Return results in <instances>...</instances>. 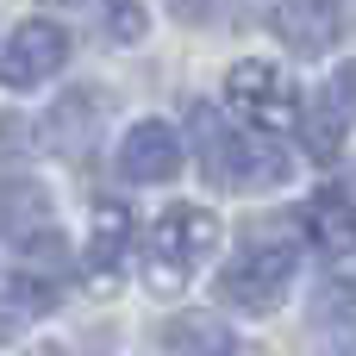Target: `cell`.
Returning a JSON list of instances; mask_svg holds the SVG:
<instances>
[{"label":"cell","mask_w":356,"mask_h":356,"mask_svg":"<svg viewBox=\"0 0 356 356\" xmlns=\"http://www.w3.org/2000/svg\"><path fill=\"white\" fill-rule=\"evenodd\" d=\"M194 144H200V163H207V181L213 188H232V194H257V188H275L288 181V156L232 131L213 106H194Z\"/></svg>","instance_id":"1"},{"label":"cell","mask_w":356,"mask_h":356,"mask_svg":"<svg viewBox=\"0 0 356 356\" xmlns=\"http://www.w3.org/2000/svg\"><path fill=\"white\" fill-rule=\"evenodd\" d=\"M225 100H232V113L250 119L257 131H300V88H294V75L275 69V63H257V56H250V63H232Z\"/></svg>","instance_id":"2"},{"label":"cell","mask_w":356,"mask_h":356,"mask_svg":"<svg viewBox=\"0 0 356 356\" xmlns=\"http://www.w3.org/2000/svg\"><path fill=\"white\" fill-rule=\"evenodd\" d=\"M219 250V219L207 207H169L150 225V263H156V288L188 282L207 257Z\"/></svg>","instance_id":"3"},{"label":"cell","mask_w":356,"mask_h":356,"mask_svg":"<svg viewBox=\"0 0 356 356\" xmlns=\"http://www.w3.org/2000/svg\"><path fill=\"white\" fill-rule=\"evenodd\" d=\"M288 288H294V250H288V244H244V250L225 263V275H219V294H225L232 307H244V313L282 307Z\"/></svg>","instance_id":"4"},{"label":"cell","mask_w":356,"mask_h":356,"mask_svg":"<svg viewBox=\"0 0 356 356\" xmlns=\"http://www.w3.org/2000/svg\"><path fill=\"white\" fill-rule=\"evenodd\" d=\"M63 56H69V31L50 25V19H25V25L6 38L0 75H6V88H38V81H50V75L63 69Z\"/></svg>","instance_id":"5"},{"label":"cell","mask_w":356,"mask_h":356,"mask_svg":"<svg viewBox=\"0 0 356 356\" xmlns=\"http://www.w3.org/2000/svg\"><path fill=\"white\" fill-rule=\"evenodd\" d=\"M181 169V138L169 119H138L119 144V175L125 181H169Z\"/></svg>","instance_id":"6"},{"label":"cell","mask_w":356,"mask_h":356,"mask_svg":"<svg viewBox=\"0 0 356 356\" xmlns=\"http://www.w3.org/2000/svg\"><path fill=\"white\" fill-rule=\"evenodd\" d=\"M269 31H275L288 50L319 56V50H332V44H338L344 19H338V6H332V0H269Z\"/></svg>","instance_id":"7"},{"label":"cell","mask_w":356,"mask_h":356,"mask_svg":"<svg viewBox=\"0 0 356 356\" xmlns=\"http://www.w3.org/2000/svg\"><path fill=\"white\" fill-rule=\"evenodd\" d=\"M300 225H307V238L325 250V257H356V207L338 194V188H319L307 207H300Z\"/></svg>","instance_id":"8"},{"label":"cell","mask_w":356,"mask_h":356,"mask_svg":"<svg viewBox=\"0 0 356 356\" xmlns=\"http://www.w3.org/2000/svg\"><path fill=\"white\" fill-rule=\"evenodd\" d=\"M50 307H56V282L31 275V269H0V338H19Z\"/></svg>","instance_id":"9"},{"label":"cell","mask_w":356,"mask_h":356,"mask_svg":"<svg viewBox=\"0 0 356 356\" xmlns=\"http://www.w3.org/2000/svg\"><path fill=\"white\" fill-rule=\"evenodd\" d=\"M0 232L19 244L50 238V194L38 181H0Z\"/></svg>","instance_id":"10"},{"label":"cell","mask_w":356,"mask_h":356,"mask_svg":"<svg viewBox=\"0 0 356 356\" xmlns=\"http://www.w3.org/2000/svg\"><path fill=\"white\" fill-rule=\"evenodd\" d=\"M163 344L175 356H232V332L213 319V313H181V319H169L163 325Z\"/></svg>","instance_id":"11"},{"label":"cell","mask_w":356,"mask_h":356,"mask_svg":"<svg viewBox=\"0 0 356 356\" xmlns=\"http://www.w3.org/2000/svg\"><path fill=\"white\" fill-rule=\"evenodd\" d=\"M131 257V213L119 200H100L94 207V238H88V263L94 269H119Z\"/></svg>","instance_id":"12"},{"label":"cell","mask_w":356,"mask_h":356,"mask_svg":"<svg viewBox=\"0 0 356 356\" xmlns=\"http://www.w3.org/2000/svg\"><path fill=\"white\" fill-rule=\"evenodd\" d=\"M100 94H69L63 106H56V144L69 150V156H81L88 144H94V131H100Z\"/></svg>","instance_id":"13"},{"label":"cell","mask_w":356,"mask_h":356,"mask_svg":"<svg viewBox=\"0 0 356 356\" xmlns=\"http://www.w3.org/2000/svg\"><path fill=\"white\" fill-rule=\"evenodd\" d=\"M300 131H307V150H313L319 163H332V156L344 150V113H338L332 100H319V106L300 119Z\"/></svg>","instance_id":"14"},{"label":"cell","mask_w":356,"mask_h":356,"mask_svg":"<svg viewBox=\"0 0 356 356\" xmlns=\"http://www.w3.org/2000/svg\"><path fill=\"white\" fill-rule=\"evenodd\" d=\"M100 31H106V44H138L144 38V6L138 0H113L106 19H100Z\"/></svg>","instance_id":"15"},{"label":"cell","mask_w":356,"mask_h":356,"mask_svg":"<svg viewBox=\"0 0 356 356\" xmlns=\"http://www.w3.org/2000/svg\"><path fill=\"white\" fill-rule=\"evenodd\" d=\"M44 144V131L25 119V113H0V156H25V150H38Z\"/></svg>","instance_id":"16"},{"label":"cell","mask_w":356,"mask_h":356,"mask_svg":"<svg viewBox=\"0 0 356 356\" xmlns=\"http://www.w3.org/2000/svg\"><path fill=\"white\" fill-rule=\"evenodd\" d=\"M338 100H344V113L356 119V63H344V69H338Z\"/></svg>","instance_id":"17"},{"label":"cell","mask_w":356,"mask_h":356,"mask_svg":"<svg viewBox=\"0 0 356 356\" xmlns=\"http://www.w3.org/2000/svg\"><path fill=\"white\" fill-rule=\"evenodd\" d=\"M31 356H63V350H56V344H44V350H31Z\"/></svg>","instance_id":"18"}]
</instances>
